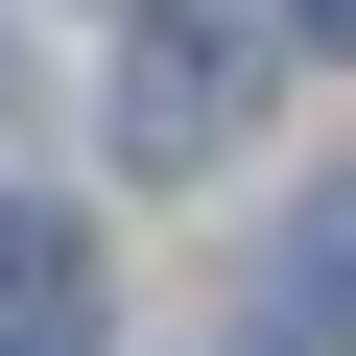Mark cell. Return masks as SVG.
<instances>
[{"instance_id": "1", "label": "cell", "mask_w": 356, "mask_h": 356, "mask_svg": "<svg viewBox=\"0 0 356 356\" xmlns=\"http://www.w3.org/2000/svg\"><path fill=\"white\" fill-rule=\"evenodd\" d=\"M238 119H261V48L238 24H143L119 48V166H214Z\"/></svg>"}, {"instance_id": "2", "label": "cell", "mask_w": 356, "mask_h": 356, "mask_svg": "<svg viewBox=\"0 0 356 356\" xmlns=\"http://www.w3.org/2000/svg\"><path fill=\"white\" fill-rule=\"evenodd\" d=\"M238 356H356V166L261 238V285H238Z\"/></svg>"}, {"instance_id": "3", "label": "cell", "mask_w": 356, "mask_h": 356, "mask_svg": "<svg viewBox=\"0 0 356 356\" xmlns=\"http://www.w3.org/2000/svg\"><path fill=\"white\" fill-rule=\"evenodd\" d=\"M0 356H95V238L48 191H0Z\"/></svg>"}, {"instance_id": "4", "label": "cell", "mask_w": 356, "mask_h": 356, "mask_svg": "<svg viewBox=\"0 0 356 356\" xmlns=\"http://www.w3.org/2000/svg\"><path fill=\"white\" fill-rule=\"evenodd\" d=\"M285 24H309V48H356V0H285Z\"/></svg>"}]
</instances>
